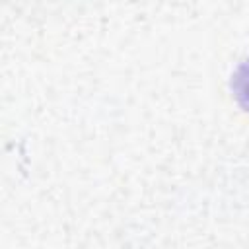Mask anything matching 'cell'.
I'll return each mask as SVG.
<instances>
[{
	"instance_id": "obj_1",
	"label": "cell",
	"mask_w": 249,
	"mask_h": 249,
	"mask_svg": "<svg viewBox=\"0 0 249 249\" xmlns=\"http://www.w3.org/2000/svg\"><path fill=\"white\" fill-rule=\"evenodd\" d=\"M231 91L243 111L249 113V58L243 60L231 76Z\"/></svg>"
}]
</instances>
